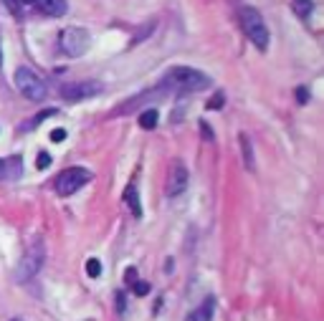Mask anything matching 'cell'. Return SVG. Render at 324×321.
<instances>
[{"label":"cell","mask_w":324,"mask_h":321,"mask_svg":"<svg viewBox=\"0 0 324 321\" xmlns=\"http://www.w3.org/2000/svg\"><path fill=\"white\" fill-rule=\"evenodd\" d=\"M165 86L170 89H178V91H203L210 86V76H205L203 71L198 68H190V66H178V68H170V74L165 79Z\"/></svg>","instance_id":"obj_1"},{"label":"cell","mask_w":324,"mask_h":321,"mask_svg":"<svg viewBox=\"0 0 324 321\" xmlns=\"http://www.w3.org/2000/svg\"><path fill=\"white\" fill-rule=\"evenodd\" d=\"M241 25H243V33L248 36V41L254 43L258 51H266L269 48V28L263 16L256 8H241Z\"/></svg>","instance_id":"obj_2"},{"label":"cell","mask_w":324,"mask_h":321,"mask_svg":"<svg viewBox=\"0 0 324 321\" xmlns=\"http://www.w3.org/2000/svg\"><path fill=\"white\" fill-rule=\"evenodd\" d=\"M43 260H46V245H43V240H33L31 245H28V251L23 253V258L18 260L16 281L18 283H28L43 268Z\"/></svg>","instance_id":"obj_3"},{"label":"cell","mask_w":324,"mask_h":321,"mask_svg":"<svg viewBox=\"0 0 324 321\" xmlns=\"http://www.w3.org/2000/svg\"><path fill=\"white\" fill-rule=\"evenodd\" d=\"M58 46H61V51L66 56L76 58V56H84L92 48V36H89L86 28L71 25V28H64L61 31V36H58Z\"/></svg>","instance_id":"obj_4"},{"label":"cell","mask_w":324,"mask_h":321,"mask_svg":"<svg viewBox=\"0 0 324 321\" xmlns=\"http://www.w3.org/2000/svg\"><path fill=\"white\" fill-rule=\"evenodd\" d=\"M89 180H92V172L89 170H84V167H69V170H64V172L56 174L53 190L61 197H69V195L76 193V190H81Z\"/></svg>","instance_id":"obj_5"},{"label":"cell","mask_w":324,"mask_h":321,"mask_svg":"<svg viewBox=\"0 0 324 321\" xmlns=\"http://www.w3.org/2000/svg\"><path fill=\"white\" fill-rule=\"evenodd\" d=\"M16 89L31 101H43L46 99V84H43L41 76H36L28 66H18L16 68Z\"/></svg>","instance_id":"obj_6"},{"label":"cell","mask_w":324,"mask_h":321,"mask_svg":"<svg viewBox=\"0 0 324 321\" xmlns=\"http://www.w3.org/2000/svg\"><path fill=\"white\" fill-rule=\"evenodd\" d=\"M101 94V84L94 79H86V81H71L61 86V99L66 101H84V99H92Z\"/></svg>","instance_id":"obj_7"},{"label":"cell","mask_w":324,"mask_h":321,"mask_svg":"<svg viewBox=\"0 0 324 321\" xmlns=\"http://www.w3.org/2000/svg\"><path fill=\"white\" fill-rule=\"evenodd\" d=\"M187 180H190V172L185 167V162L180 159H172L170 165V174H167V185H165V193L167 197H178L187 190Z\"/></svg>","instance_id":"obj_8"},{"label":"cell","mask_w":324,"mask_h":321,"mask_svg":"<svg viewBox=\"0 0 324 321\" xmlns=\"http://www.w3.org/2000/svg\"><path fill=\"white\" fill-rule=\"evenodd\" d=\"M21 172H23L21 157L0 159V180H5V182H13V180H18V174H21Z\"/></svg>","instance_id":"obj_9"},{"label":"cell","mask_w":324,"mask_h":321,"mask_svg":"<svg viewBox=\"0 0 324 321\" xmlns=\"http://www.w3.org/2000/svg\"><path fill=\"white\" fill-rule=\"evenodd\" d=\"M36 8L41 13H46V16H51V18H61L69 10L66 0H36Z\"/></svg>","instance_id":"obj_10"},{"label":"cell","mask_w":324,"mask_h":321,"mask_svg":"<svg viewBox=\"0 0 324 321\" xmlns=\"http://www.w3.org/2000/svg\"><path fill=\"white\" fill-rule=\"evenodd\" d=\"M122 202H127V208L132 213V217H142V202H139V195H137V185H127L124 193H122Z\"/></svg>","instance_id":"obj_11"},{"label":"cell","mask_w":324,"mask_h":321,"mask_svg":"<svg viewBox=\"0 0 324 321\" xmlns=\"http://www.w3.org/2000/svg\"><path fill=\"white\" fill-rule=\"evenodd\" d=\"M213 311H215V299H205L195 311H190L185 321H213Z\"/></svg>","instance_id":"obj_12"},{"label":"cell","mask_w":324,"mask_h":321,"mask_svg":"<svg viewBox=\"0 0 324 321\" xmlns=\"http://www.w3.org/2000/svg\"><path fill=\"white\" fill-rule=\"evenodd\" d=\"M238 142H241V157H243V165H246V170H256V162H254V147H251V139H248L246 134H241L238 137Z\"/></svg>","instance_id":"obj_13"},{"label":"cell","mask_w":324,"mask_h":321,"mask_svg":"<svg viewBox=\"0 0 324 321\" xmlns=\"http://www.w3.org/2000/svg\"><path fill=\"white\" fill-rule=\"evenodd\" d=\"M291 10H294V16H297V18L306 21L314 13V3H312V0H291Z\"/></svg>","instance_id":"obj_14"},{"label":"cell","mask_w":324,"mask_h":321,"mask_svg":"<svg viewBox=\"0 0 324 321\" xmlns=\"http://www.w3.org/2000/svg\"><path fill=\"white\" fill-rule=\"evenodd\" d=\"M157 122H160L157 109H147V111H142V114H139V127H142V129H155V127H157Z\"/></svg>","instance_id":"obj_15"},{"label":"cell","mask_w":324,"mask_h":321,"mask_svg":"<svg viewBox=\"0 0 324 321\" xmlns=\"http://www.w3.org/2000/svg\"><path fill=\"white\" fill-rule=\"evenodd\" d=\"M86 276H89V278H99V276H101V260L99 258H89V260H86Z\"/></svg>","instance_id":"obj_16"},{"label":"cell","mask_w":324,"mask_h":321,"mask_svg":"<svg viewBox=\"0 0 324 321\" xmlns=\"http://www.w3.org/2000/svg\"><path fill=\"white\" fill-rule=\"evenodd\" d=\"M223 104H226V96L218 91V94H213V99L208 101V109H213V111H215V109H223Z\"/></svg>","instance_id":"obj_17"},{"label":"cell","mask_w":324,"mask_h":321,"mask_svg":"<svg viewBox=\"0 0 324 321\" xmlns=\"http://www.w3.org/2000/svg\"><path fill=\"white\" fill-rule=\"evenodd\" d=\"M132 288H135V294H137V296H147L152 286L147 283V281H135V283H132Z\"/></svg>","instance_id":"obj_18"},{"label":"cell","mask_w":324,"mask_h":321,"mask_svg":"<svg viewBox=\"0 0 324 321\" xmlns=\"http://www.w3.org/2000/svg\"><path fill=\"white\" fill-rule=\"evenodd\" d=\"M200 137H203L205 142H213V139H215V134H213V129H210L208 122H200Z\"/></svg>","instance_id":"obj_19"},{"label":"cell","mask_w":324,"mask_h":321,"mask_svg":"<svg viewBox=\"0 0 324 321\" xmlns=\"http://www.w3.org/2000/svg\"><path fill=\"white\" fill-rule=\"evenodd\" d=\"M51 165V154L48 152H38V157H36V167L38 170H46Z\"/></svg>","instance_id":"obj_20"},{"label":"cell","mask_w":324,"mask_h":321,"mask_svg":"<svg viewBox=\"0 0 324 321\" xmlns=\"http://www.w3.org/2000/svg\"><path fill=\"white\" fill-rule=\"evenodd\" d=\"M53 114H56V109H46V111H41L38 116H33V122H31V124H28L25 129H31V127H36L38 122H43V119H46V116H53Z\"/></svg>","instance_id":"obj_21"},{"label":"cell","mask_w":324,"mask_h":321,"mask_svg":"<svg viewBox=\"0 0 324 321\" xmlns=\"http://www.w3.org/2000/svg\"><path fill=\"white\" fill-rule=\"evenodd\" d=\"M116 311H119V314H124V311H127V296L122 294V291L116 294Z\"/></svg>","instance_id":"obj_22"},{"label":"cell","mask_w":324,"mask_h":321,"mask_svg":"<svg viewBox=\"0 0 324 321\" xmlns=\"http://www.w3.org/2000/svg\"><path fill=\"white\" fill-rule=\"evenodd\" d=\"M66 139V129H51V142H64Z\"/></svg>","instance_id":"obj_23"},{"label":"cell","mask_w":324,"mask_h":321,"mask_svg":"<svg viewBox=\"0 0 324 321\" xmlns=\"http://www.w3.org/2000/svg\"><path fill=\"white\" fill-rule=\"evenodd\" d=\"M297 99H299V104H306V101H309V89L299 86V89H297Z\"/></svg>","instance_id":"obj_24"},{"label":"cell","mask_w":324,"mask_h":321,"mask_svg":"<svg viewBox=\"0 0 324 321\" xmlns=\"http://www.w3.org/2000/svg\"><path fill=\"white\" fill-rule=\"evenodd\" d=\"M137 281V271L135 268H127V283H135Z\"/></svg>","instance_id":"obj_25"},{"label":"cell","mask_w":324,"mask_h":321,"mask_svg":"<svg viewBox=\"0 0 324 321\" xmlns=\"http://www.w3.org/2000/svg\"><path fill=\"white\" fill-rule=\"evenodd\" d=\"M16 3H21V5H36V0H16Z\"/></svg>","instance_id":"obj_26"},{"label":"cell","mask_w":324,"mask_h":321,"mask_svg":"<svg viewBox=\"0 0 324 321\" xmlns=\"http://www.w3.org/2000/svg\"><path fill=\"white\" fill-rule=\"evenodd\" d=\"M0 66H3V48H0Z\"/></svg>","instance_id":"obj_27"},{"label":"cell","mask_w":324,"mask_h":321,"mask_svg":"<svg viewBox=\"0 0 324 321\" xmlns=\"http://www.w3.org/2000/svg\"><path fill=\"white\" fill-rule=\"evenodd\" d=\"M10 321H21V319H10Z\"/></svg>","instance_id":"obj_28"}]
</instances>
